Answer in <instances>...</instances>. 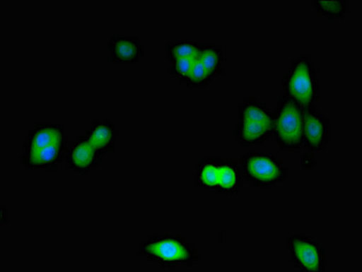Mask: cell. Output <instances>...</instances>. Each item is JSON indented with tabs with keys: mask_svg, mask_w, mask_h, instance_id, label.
I'll list each match as a JSON object with an SVG mask.
<instances>
[{
	"mask_svg": "<svg viewBox=\"0 0 362 272\" xmlns=\"http://www.w3.org/2000/svg\"><path fill=\"white\" fill-rule=\"evenodd\" d=\"M272 110L256 97H248L238 105L233 136L240 146L265 145L272 138Z\"/></svg>",
	"mask_w": 362,
	"mask_h": 272,
	"instance_id": "obj_2",
	"label": "cell"
},
{
	"mask_svg": "<svg viewBox=\"0 0 362 272\" xmlns=\"http://www.w3.org/2000/svg\"><path fill=\"white\" fill-rule=\"evenodd\" d=\"M104 155L84 136L69 142L65 162L66 168L78 175H89L101 166Z\"/></svg>",
	"mask_w": 362,
	"mask_h": 272,
	"instance_id": "obj_8",
	"label": "cell"
},
{
	"mask_svg": "<svg viewBox=\"0 0 362 272\" xmlns=\"http://www.w3.org/2000/svg\"><path fill=\"white\" fill-rule=\"evenodd\" d=\"M223 159L218 158H206L199 160L197 165L194 182L198 189L216 191L219 185L221 171H222Z\"/></svg>",
	"mask_w": 362,
	"mask_h": 272,
	"instance_id": "obj_14",
	"label": "cell"
},
{
	"mask_svg": "<svg viewBox=\"0 0 362 272\" xmlns=\"http://www.w3.org/2000/svg\"><path fill=\"white\" fill-rule=\"evenodd\" d=\"M213 81L208 75L206 69L197 57L185 85L192 89H204L206 88Z\"/></svg>",
	"mask_w": 362,
	"mask_h": 272,
	"instance_id": "obj_18",
	"label": "cell"
},
{
	"mask_svg": "<svg viewBox=\"0 0 362 272\" xmlns=\"http://www.w3.org/2000/svg\"><path fill=\"white\" fill-rule=\"evenodd\" d=\"M84 136L102 155L113 152L117 143L118 131L111 118H95L86 128Z\"/></svg>",
	"mask_w": 362,
	"mask_h": 272,
	"instance_id": "obj_12",
	"label": "cell"
},
{
	"mask_svg": "<svg viewBox=\"0 0 362 272\" xmlns=\"http://www.w3.org/2000/svg\"><path fill=\"white\" fill-rule=\"evenodd\" d=\"M332 141V122L316 105L303 109V147L310 153L323 151Z\"/></svg>",
	"mask_w": 362,
	"mask_h": 272,
	"instance_id": "obj_7",
	"label": "cell"
},
{
	"mask_svg": "<svg viewBox=\"0 0 362 272\" xmlns=\"http://www.w3.org/2000/svg\"><path fill=\"white\" fill-rule=\"evenodd\" d=\"M299 166L303 171H314L318 168V162L310 153H304L300 156Z\"/></svg>",
	"mask_w": 362,
	"mask_h": 272,
	"instance_id": "obj_20",
	"label": "cell"
},
{
	"mask_svg": "<svg viewBox=\"0 0 362 272\" xmlns=\"http://www.w3.org/2000/svg\"><path fill=\"white\" fill-rule=\"evenodd\" d=\"M238 162L245 182L251 188L274 189L289 177V169L270 153H246Z\"/></svg>",
	"mask_w": 362,
	"mask_h": 272,
	"instance_id": "obj_5",
	"label": "cell"
},
{
	"mask_svg": "<svg viewBox=\"0 0 362 272\" xmlns=\"http://www.w3.org/2000/svg\"><path fill=\"white\" fill-rule=\"evenodd\" d=\"M281 94L303 109L316 105L320 98V80L312 57L300 54L291 61L289 71L281 82Z\"/></svg>",
	"mask_w": 362,
	"mask_h": 272,
	"instance_id": "obj_3",
	"label": "cell"
},
{
	"mask_svg": "<svg viewBox=\"0 0 362 272\" xmlns=\"http://www.w3.org/2000/svg\"><path fill=\"white\" fill-rule=\"evenodd\" d=\"M197 59L203 64L213 82L222 78L226 72V50L217 43H201Z\"/></svg>",
	"mask_w": 362,
	"mask_h": 272,
	"instance_id": "obj_13",
	"label": "cell"
},
{
	"mask_svg": "<svg viewBox=\"0 0 362 272\" xmlns=\"http://www.w3.org/2000/svg\"><path fill=\"white\" fill-rule=\"evenodd\" d=\"M67 139L66 127L59 123H40L27 130L22 151L40 150Z\"/></svg>",
	"mask_w": 362,
	"mask_h": 272,
	"instance_id": "obj_11",
	"label": "cell"
},
{
	"mask_svg": "<svg viewBox=\"0 0 362 272\" xmlns=\"http://www.w3.org/2000/svg\"><path fill=\"white\" fill-rule=\"evenodd\" d=\"M141 260L165 268H192L201 261L193 243L179 233H153L137 251Z\"/></svg>",
	"mask_w": 362,
	"mask_h": 272,
	"instance_id": "obj_1",
	"label": "cell"
},
{
	"mask_svg": "<svg viewBox=\"0 0 362 272\" xmlns=\"http://www.w3.org/2000/svg\"><path fill=\"white\" fill-rule=\"evenodd\" d=\"M303 108L281 94L272 110V138L285 153L303 148Z\"/></svg>",
	"mask_w": 362,
	"mask_h": 272,
	"instance_id": "obj_4",
	"label": "cell"
},
{
	"mask_svg": "<svg viewBox=\"0 0 362 272\" xmlns=\"http://www.w3.org/2000/svg\"><path fill=\"white\" fill-rule=\"evenodd\" d=\"M310 4L317 14L331 22L344 20L349 12V2L346 0H339V1L312 0Z\"/></svg>",
	"mask_w": 362,
	"mask_h": 272,
	"instance_id": "obj_16",
	"label": "cell"
},
{
	"mask_svg": "<svg viewBox=\"0 0 362 272\" xmlns=\"http://www.w3.org/2000/svg\"><path fill=\"white\" fill-rule=\"evenodd\" d=\"M195 59H178L169 64L168 73L173 78L177 80L182 85L185 84L190 75L192 66Z\"/></svg>",
	"mask_w": 362,
	"mask_h": 272,
	"instance_id": "obj_19",
	"label": "cell"
},
{
	"mask_svg": "<svg viewBox=\"0 0 362 272\" xmlns=\"http://www.w3.org/2000/svg\"><path fill=\"white\" fill-rule=\"evenodd\" d=\"M107 47L109 60L117 65H136L146 54V47L139 38L129 35L111 37Z\"/></svg>",
	"mask_w": 362,
	"mask_h": 272,
	"instance_id": "obj_10",
	"label": "cell"
},
{
	"mask_svg": "<svg viewBox=\"0 0 362 272\" xmlns=\"http://www.w3.org/2000/svg\"><path fill=\"white\" fill-rule=\"evenodd\" d=\"M67 139L33 151H21L19 162L28 171L52 172L65 162Z\"/></svg>",
	"mask_w": 362,
	"mask_h": 272,
	"instance_id": "obj_9",
	"label": "cell"
},
{
	"mask_svg": "<svg viewBox=\"0 0 362 272\" xmlns=\"http://www.w3.org/2000/svg\"><path fill=\"white\" fill-rule=\"evenodd\" d=\"M245 184L239 162L235 160H223L220 182L216 193L221 195H236Z\"/></svg>",
	"mask_w": 362,
	"mask_h": 272,
	"instance_id": "obj_15",
	"label": "cell"
},
{
	"mask_svg": "<svg viewBox=\"0 0 362 272\" xmlns=\"http://www.w3.org/2000/svg\"><path fill=\"white\" fill-rule=\"evenodd\" d=\"M287 248L291 261L298 270L322 272L326 267V249L312 237L293 233L288 236Z\"/></svg>",
	"mask_w": 362,
	"mask_h": 272,
	"instance_id": "obj_6",
	"label": "cell"
},
{
	"mask_svg": "<svg viewBox=\"0 0 362 272\" xmlns=\"http://www.w3.org/2000/svg\"><path fill=\"white\" fill-rule=\"evenodd\" d=\"M201 43L184 40L168 43L165 47V60L171 64L178 59H197Z\"/></svg>",
	"mask_w": 362,
	"mask_h": 272,
	"instance_id": "obj_17",
	"label": "cell"
}]
</instances>
